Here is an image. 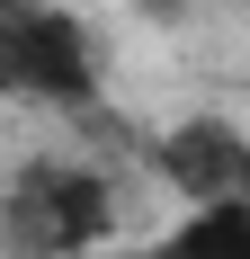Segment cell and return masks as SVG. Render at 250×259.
<instances>
[{
  "label": "cell",
  "instance_id": "obj_1",
  "mask_svg": "<svg viewBox=\"0 0 250 259\" xmlns=\"http://www.w3.org/2000/svg\"><path fill=\"white\" fill-rule=\"evenodd\" d=\"M116 241V179L99 161H18L0 188L9 259H90Z\"/></svg>",
  "mask_w": 250,
  "mask_h": 259
},
{
  "label": "cell",
  "instance_id": "obj_2",
  "mask_svg": "<svg viewBox=\"0 0 250 259\" xmlns=\"http://www.w3.org/2000/svg\"><path fill=\"white\" fill-rule=\"evenodd\" d=\"M0 99L27 107H80L99 99V36L63 0H0Z\"/></svg>",
  "mask_w": 250,
  "mask_h": 259
},
{
  "label": "cell",
  "instance_id": "obj_3",
  "mask_svg": "<svg viewBox=\"0 0 250 259\" xmlns=\"http://www.w3.org/2000/svg\"><path fill=\"white\" fill-rule=\"evenodd\" d=\"M250 161V134L232 125V116H179L161 143H152V170H161V188H170L179 206H197V197H232V179H241Z\"/></svg>",
  "mask_w": 250,
  "mask_h": 259
},
{
  "label": "cell",
  "instance_id": "obj_4",
  "mask_svg": "<svg viewBox=\"0 0 250 259\" xmlns=\"http://www.w3.org/2000/svg\"><path fill=\"white\" fill-rule=\"evenodd\" d=\"M161 259H250V206L241 197H197L170 214V233H152Z\"/></svg>",
  "mask_w": 250,
  "mask_h": 259
},
{
  "label": "cell",
  "instance_id": "obj_5",
  "mask_svg": "<svg viewBox=\"0 0 250 259\" xmlns=\"http://www.w3.org/2000/svg\"><path fill=\"white\" fill-rule=\"evenodd\" d=\"M90 259H161L152 241H107V250H90Z\"/></svg>",
  "mask_w": 250,
  "mask_h": 259
},
{
  "label": "cell",
  "instance_id": "obj_6",
  "mask_svg": "<svg viewBox=\"0 0 250 259\" xmlns=\"http://www.w3.org/2000/svg\"><path fill=\"white\" fill-rule=\"evenodd\" d=\"M232 197H241V206H250V161H241V179H232Z\"/></svg>",
  "mask_w": 250,
  "mask_h": 259
}]
</instances>
